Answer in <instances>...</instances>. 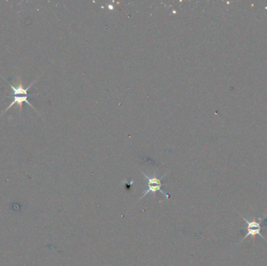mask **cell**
Returning <instances> with one entry per match:
<instances>
[{
    "mask_svg": "<svg viewBox=\"0 0 267 266\" xmlns=\"http://www.w3.org/2000/svg\"><path fill=\"white\" fill-rule=\"evenodd\" d=\"M7 82V81H6ZM35 81H34L33 83H31L30 85H29L28 87L24 88V86H23V83L22 81H21V79L20 78V77H17V81H16V84L13 85V84H10L9 82H7L10 85V87H11V89L13 90V101L12 102L10 103V105H9L7 108L6 109V110L4 111V113H6L8 109H10V108L12 106H13L14 105H17L19 106V109H20V112L22 111V106H23V102H26L29 105H30L31 108L35 109L34 106H33L29 101L27 100V98H28V94H27V91H28V89L31 87V85L35 83Z\"/></svg>",
    "mask_w": 267,
    "mask_h": 266,
    "instance_id": "1",
    "label": "cell"
},
{
    "mask_svg": "<svg viewBox=\"0 0 267 266\" xmlns=\"http://www.w3.org/2000/svg\"><path fill=\"white\" fill-rule=\"evenodd\" d=\"M239 215L241 216V217L243 219L245 220V222H246V224H247V226H246L247 233L245 234V236L242 238V240L239 242L238 244H241V242L244 241V240H245V239H246V238H247L248 236H251V237H252L253 242H255V236H256V235H259V236H261L262 238H263V239H264V240L267 242V240H266V238L264 237V236H263V235L261 234V233H260V231H261V230H262V226H261L262 219L261 218H259V221H256V219H255V217H253V219L251 221H248L247 219H245V217H243V216H241L240 213H239Z\"/></svg>",
    "mask_w": 267,
    "mask_h": 266,
    "instance_id": "2",
    "label": "cell"
},
{
    "mask_svg": "<svg viewBox=\"0 0 267 266\" xmlns=\"http://www.w3.org/2000/svg\"><path fill=\"white\" fill-rule=\"evenodd\" d=\"M142 173L144 174L145 177V179H147V181H148V189L146 190L144 192L143 195H142V198H140V200L142 199L143 198H145L146 194H148L149 192H152V193H153L154 195H156V193L157 191L161 192V193H162L163 195L166 196L167 198H170V194H168V193H166L165 192H163L162 190H161V187H162L161 179H162V178H157L156 176V175H154L153 176H148L146 175V174L144 172H142Z\"/></svg>",
    "mask_w": 267,
    "mask_h": 266,
    "instance_id": "3",
    "label": "cell"
}]
</instances>
